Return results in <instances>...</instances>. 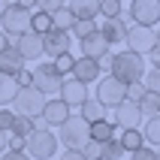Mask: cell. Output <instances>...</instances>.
<instances>
[{
  "label": "cell",
  "instance_id": "ab89813d",
  "mask_svg": "<svg viewBox=\"0 0 160 160\" xmlns=\"http://www.w3.org/2000/svg\"><path fill=\"white\" fill-rule=\"evenodd\" d=\"M15 82L21 85V88H24V85H30V70H27V67H21V70L15 72Z\"/></svg>",
  "mask_w": 160,
  "mask_h": 160
},
{
  "label": "cell",
  "instance_id": "f35d334b",
  "mask_svg": "<svg viewBox=\"0 0 160 160\" xmlns=\"http://www.w3.org/2000/svg\"><path fill=\"white\" fill-rule=\"evenodd\" d=\"M67 0H36V9H48V12H54L58 6H63Z\"/></svg>",
  "mask_w": 160,
  "mask_h": 160
},
{
  "label": "cell",
  "instance_id": "9a60e30c",
  "mask_svg": "<svg viewBox=\"0 0 160 160\" xmlns=\"http://www.w3.org/2000/svg\"><path fill=\"white\" fill-rule=\"evenodd\" d=\"M70 112L72 109L67 106V103H63V100H48L45 97V106H42V121L48 127H58V124H63V121H67V118H70Z\"/></svg>",
  "mask_w": 160,
  "mask_h": 160
},
{
  "label": "cell",
  "instance_id": "7bdbcfd3",
  "mask_svg": "<svg viewBox=\"0 0 160 160\" xmlns=\"http://www.w3.org/2000/svg\"><path fill=\"white\" fill-rule=\"evenodd\" d=\"M9 45V36H6V30H3V27H0V52H3V48H6Z\"/></svg>",
  "mask_w": 160,
  "mask_h": 160
},
{
  "label": "cell",
  "instance_id": "52a82bcc",
  "mask_svg": "<svg viewBox=\"0 0 160 160\" xmlns=\"http://www.w3.org/2000/svg\"><path fill=\"white\" fill-rule=\"evenodd\" d=\"M124 42H127V48H130V52H136V54H148L154 45H157V33H154V27L130 24V27H127Z\"/></svg>",
  "mask_w": 160,
  "mask_h": 160
},
{
  "label": "cell",
  "instance_id": "e0dca14e",
  "mask_svg": "<svg viewBox=\"0 0 160 160\" xmlns=\"http://www.w3.org/2000/svg\"><path fill=\"white\" fill-rule=\"evenodd\" d=\"M127 21L121 15H112V18H106L103 21V27H100V33L106 36V42L109 45H115V42H124V36H127Z\"/></svg>",
  "mask_w": 160,
  "mask_h": 160
},
{
  "label": "cell",
  "instance_id": "836d02e7",
  "mask_svg": "<svg viewBox=\"0 0 160 160\" xmlns=\"http://www.w3.org/2000/svg\"><path fill=\"white\" fill-rule=\"evenodd\" d=\"M145 82L142 79H136V82H127V100H133V103H139V97L145 94Z\"/></svg>",
  "mask_w": 160,
  "mask_h": 160
},
{
  "label": "cell",
  "instance_id": "d4e9b609",
  "mask_svg": "<svg viewBox=\"0 0 160 160\" xmlns=\"http://www.w3.org/2000/svg\"><path fill=\"white\" fill-rule=\"evenodd\" d=\"M112 136H115V124H112L109 118H100V121H94V124H91V139L106 142V139H112Z\"/></svg>",
  "mask_w": 160,
  "mask_h": 160
},
{
  "label": "cell",
  "instance_id": "d6986e66",
  "mask_svg": "<svg viewBox=\"0 0 160 160\" xmlns=\"http://www.w3.org/2000/svg\"><path fill=\"white\" fill-rule=\"evenodd\" d=\"M76 18H97L100 15V0H67Z\"/></svg>",
  "mask_w": 160,
  "mask_h": 160
},
{
  "label": "cell",
  "instance_id": "5b68a950",
  "mask_svg": "<svg viewBox=\"0 0 160 160\" xmlns=\"http://www.w3.org/2000/svg\"><path fill=\"white\" fill-rule=\"evenodd\" d=\"M61 79L63 76L54 70V63H39V67L30 70V85H33L36 91H42L45 97H52V94L61 91Z\"/></svg>",
  "mask_w": 160,
  "mask_h": 160
},
{
  "label": "cell",
  "instance_id": "4316f807",
  "mask_svg": "<svg viewBox=\"0 0 160 160\" xmlns=\"http://www.w3.org/2000/svg\"><path fill=\"white\" fill-rule=\"evenodd\" d=\"M139 109H142V115H157L160 112V94H154V91H145L142 97H139Z\"/></svg>",
  "mask_w": 160,
  "mask_h": 160
},
{
  "label": "cell",
  "instance_id": "cb8c5ba5",
  "mask_svg": "<svg viewBox=\"0 0 160 160\" xmlns=\"http://www.w3.org/2000/svg\"><path fill=\"white\" fill-rule=\"evenodd\" d=\"M52 24L58 27V30H70L72 24H76V15H72V9L67 6V3H63V6H58L52 12Z\"/></svg>",
  "mask_w": 160,
  "mask_h": 160
},
{
  "label": "cell",
  "instance_id": "b9f144b4",
  "mask_svg": "<svg viewBox=\"0 0 160 160\" xmlns=\"http://www.w3.org/2000/svg\"><path fill=\"white\" fill-rule=\"evenodd\" d=\"M6 145H9V133H6V130H0V154L6 151Z\"/></svg>",
  "mask_w": 160,
  "mask_h": 160
},
{
  "label": "cell",
  "instance_id": "ffe728a7",
  "mask_svg": "<svg viewBox=\"0 0 160 160\" xmlns=\"http://www.w3.org/2000/svg\"><path fill=\"white\" fill-rule=\"evenodd\" d=\"M79 109H82L79 115L85 118L88 124H94V121H100V118H106V106H103V103H100L97 97H94V100H91V97H85V100H82V106H79Z\"/></svg>",
  "mask_w": 160,
  "mask_h": 160
},
{
  "label": "cell",
  "instance_id": "3957f363",
  "mask_svg": "<svg viewBox=\"0 0 160 160\" xmlns=\"http://www.w3.org/2000/svg\"><path fill=\"white\" fill-rule=\"evenodd\" d=\"M58 139H61L67 148H82V145L91 139V124L85 121L82 115H72L63 121V124H58Z\"/></svg>",
  "mask_w": 160,
  "mask_h": 160
},
{
  "label": "cell",
  "instance_id": "603a6c76",
  "mask_svg": "<svg viewBox=\"0 0 160 160\" xmlns=\"http://www.w3.org/2000/svg\"><path fill=\"white\" fill-rule=\"evenodd\" d=\"M142 136H145V145H160V112L145 118Z\"/></svg>",
  "mask_w": 160,
  "mask_h": 160
},
{
  "label": "cell",
  "instance_id": "4fadbf2b",
  "mask_svg": "<svg viewBox=\"0 0 160 160\" xmlns=\"http://www.w3.org/2000/svg\"><path fill=\"white\" fill-rule=\"evenodd\" d=\"M70 30H58V27H52V30H45L42 33V52L45 54H63V52H70Z\"/></svg>",
  "mask_w": 160,
  "mask_h": 160
},
{
  "label": "cell",
  "instance_id": "1f68e13d",
  "mask_svg": "<svg viewBox=\"0 0 160 160\" xmlns=\"http://www.w3.org/2000/svg\"><path fill=\"white\" fill-rule=\"evenodd\" d=\"M142 82H145V88H148V91L160 94V67H151L148 72H142Z\"/></svg>",
  "mask_w": 160,
  "mask_h": 160
},
{
  "label": "cell",
  "instance_id": "f546056e",
  "mask_svg": "<svg viewBox=\"0 0 160 160\" xmlns=\"http://www.w3.org/2000/svg\"><path fill=\"white\" fill-rule=\"evenodd\" d=\"M72 63H76V58H72L70 52L54 54V70L61 72V76H70V72H72Z\"/></svg>",
  "mask_w": 160,
  "mask_h": 160
},
{
  "label": "cell",
  "instance_id": "6da1fadb",
  "mask_svg": "<svg viewBox=\"0 0 160 160\" xmlns=\"http://www.w3.org/2000/svg\"><path fill=\"white\" fill-rule=\"evenodd\" d=\"M24 151L33 160H52L54 154H58V136H54L48 127H33V130L24 136Z\"/></svg>",
  "mask_w": 160,
  "mask_h": 160
},
{
  "label": "cell",
  "instance_id": "4dcf8cb0",
  "mask_svg": "<svg viewBox=\"0 0 160 160\" xmlns=\"http://www.w3.org/2000/svg\"><path fill=\"white\" fill-rule=\"evenodd\" d=\"M70 30L82 39V36H88L91 30H97V21H94V18H76V24H72Z\"/></svg>",
  "mask_w": 160,
  "mask_h": 160
},
{
  "label": "cell",
  "instance_id": "60d3db41",
  "mask_svg": "<svg viewBox=\"0 0 160 160\" xmlns=\"http://www.w3.org/2000/svg\"><path fill=\"white\" fill-rule=\"evenodd\" d=\"M148 54H151V67H160V42L154 45V48H151Z\"/></svg>",
  "mask_w": 160,
  "mask_h": 160
},
{
  "label": "cell",
  "instance_id": "f6af8a7d",
  "mask_svg": "<svg viewBox=\"0 0 160 160\" xmlns=\"http://www.w3.org/2000/svg\"><path fill=\"white\" fill-rule=\"evenodd\" d=\"M9 6V0H0V12H3V9H6Z\"/></svg>",
  "mask_w": 160,
  "mask_h": 160
},
{
  "label": "cell",
  "instance_id": "ee69618b",
  "mask_svg": "<svg viewBox=\"0 0 160 160\" xmlns=\"http://www.w3.org/2000/svg\"><path fill=\"white\" fill-rule=\"evenodd\" d=\"M18 6H24V9H30V12H33V6H36V0H15Z\"/></svg>",
  "mask_w": 160,
  "mask_h": 160
},
{
  "label": "cell",
  "instance_id": "d590c367",
  "mask_svg": "<svg viewBox=\"0 0 160 160\" xmlns=\"http://www.w3.org/2000/svg\"><path fill=\"white\" fill-rule=\"evenodd\" d=\"M0 160H33V157H30L24 148H18V151H15V148H9V151H3V157H0Z\"/></svg>",
  "mask_w": 160,
  "mask_h": 160
},
{
  "label": "cell",
  "instance_id": "8d00e7d4",
  "mask_svg": "<svg viewBox=\"0 0 160 160\" xmlns=\"http://www.w3.org/2000/svg\"><path fill=\"white\" fill-rule=\"evenodd\" d=\"M12 121H15V112H9V109H0V130H6V133H9Z\"/></svg>",
  "mask_w": 160,
  "mask_h": 160
},
{
  "label": "cell",
  "instance_id": "484cf974",
  "mask_svg": "<svg viewBox=\"0 0 160 160\" xmlns=\"http://www.w3.org/2000/svg\"><path fill=\"white\" fill-rule=\"evenodd\" d=\"M52 12L48 9H36V12H30V30H36V33H45V30H52Z\"/></svg>",
  "mask_w": 160,
  "mask_h": 160
},
{
  "label": "cell",
  "instance_id": "bcb514c9",
  "mask_svg": "<svg viewBox=\"0 0 160 160\" xmlns=\"http://www.w3.org/2000/svg\"><path fill=\"white\" fill-rule=\"evenodd\" d=\"M154 33H157V42H160V27H157V30H154Z\"/></svg>",
  "mask_w": 160,
  "mask_h": 160
},
{
  "label": "cell",
  "instance_id": "8fae6325",
  "mask_svg": "<svg viewBox=\"0 0 160 160\" xmlns=\"http://www.w3.org/2000/svg\"><path fill=\"white\" fill-rule=\"evenodd\" d=\"M58 94H61V100H63L70 109H79L82 100L88 97V85L79 82L76 76H70V79H61V91H58Z\"/></svg>",
  "mask_w": 160,
  "mask_h": 160
},
{
  "label": "cell",
  "instance_id": "7a4b0ae2",
  "mask_svg": "<svg viewBox=\"0 0 160 160\" xmlns=\"http://www.w3.org/2000/svg\"><path fill=\"white\" fill-rule=\"evenodd\" d=\"M109 72L127 85V82L142 79V72H145V61H142V54H136V52H130V48H127V52H121V54H112Z\"/></svg>",
  "mask_w": 160,
  "mask_h": 160
},
{
  "label": "cell",
  "instance_id": "74e56055",
  "mask_svg": "<svg viewBox=\"0 0 160 160\" xmlns=\"http://www.w3.org/2000/svg\"><path fill=\"white\" fill-rule=\"evenodd\" d=\"M58 160H88V157L82 154V148H67V151L58 154Z\"/></svg>",
  "mask_w": 160,
  "mask_h": 160
},
{
  "label": "cell",
  "instance_id": "f1b7e54d",
  "mask_svg": "<svg viewBox=\"0 0 160 160\" xmlns=\"http://www.w3.org/2000/svg\"><path fill=\"white\" fill-rule=\"evenodd\" d=\"M30 130H33V118H27V115H15V121L9 127V133H15V136H27Z\"/></svg>",
  "mask_w": 160,
  "mask_h": 160
},
{
  "label": "cell",
  "instance_id": "5bb4252c",
  "mask_svg": "<svg viewBox=\"0 0 160 160\" xmlns=\"http://www.w3.org/2000/svg\"><path fill=\"white\" fill-rule=\"evenodd\" d=\"M79 42H82V54H88V58H97V61H100V58L112 54V52H109V42H106V36L100 33V27H97V30H91L88 36H82Z\"/></svg>",
  "mask_w": 160,
  "mask_h": 160
},
{
  "label": "cell",
  "instance_id": "7dc6e473",
  "mask_svg": "<svg viewBox=\"0 0 160 160\" xmlns=\"http://www.w3.org/2000/svg\"><path fill=\"white\" fill-rule=\"evenodd\" d=\"M94 160H106V157H94Z\"/></svg>",
  "mask_w": 160,
  "mask_h": 160
},
{
  "label": "cell",
  "instance_id": "44dd1931",
  "mask_svg": "<svg viewBox=\"0 0 160 160\" xmlns=\"http://www.w3.org/2000/svg\"><path fill=\"white\" fill-rule=\"evenodd\" d=\"M118 139H121V145H124V151H136L139 145H145V136H142L139 127H124Z\"/></svg>",
  "mask_w": 160,
  "mask_h": 160
},
{
  "label": "cell",
  "instance_id": "30bf717a",
  "mask_svg": "<svg viewBox=\"0 0 160 160\" xmlns=\"http://www.w3.org/2000/svg\"><path fill=\"white\" fill-rule=\"evenodd\" d=\"M145 115H142V109H139V103H133V100H121L115 106V118H112V124L115 127H142Z\"/></svg>",
  "mask_w": 160,
  "mask_h": 160
},
{
  "label": "cell",
  "instance_id": "2e32d148",
  "mask_svg": "<svg viewBox=\"0 0 160 160\" xmlns=\"http://www.w3.org/2000/svg\"><path fill=\"white\" fill-rule=\"evenodd\" d=\"M100 72H103V70H100V61H97V58H88V54H82L79 61L72 63V76H76L79 82H85V85L97 82Z\"/></svg>",
  "mask_w": 160,
  "mask_h": 160
},
{
  "label": "cell",
  "instance_id": "7402d4cb",
  "mask_svg": "<svg viewBox=\"0 0 160 160\" xmlns=\"http://www.w3.org/2000/svg\"><path fill=\"white\" fill-rule=\"evenodd\" d=\"M18 85L15 82V76H9V72H0V106L3 103H12V97L18 94Z\"/></svg>",
  "mask_w": 160,
  "mask_h": 160
},
{
  "label": "cell",
  "instance_id": "ba28073f",
  "mask_svg": "<svg viewBox=\"0 0 160 160\" xmlns=\"http://www.w3.org/2000/svg\"><path fill=\"white\" fill-rule=\"evenodd\" d=\"M97 100L106 109H115L121 100H127V85L121 79H115V76H106V79L97 82Z\"/></svg>",
  "mask_w": 160,
  "mask_h": 160
},
{
  "label": "cell",
  "instance_id": "83f0119b",
  "mask_svg": "<svg viewBox=\"0 0 160 160\" xmlns=\"http://www.w3.org/2000/svg\"><path fill=\"white\" fill-rule=\"evenodd\" d=\"M121 154H127V151H124V145H121V139H115V136H112V139H106V142H103V151H100V157L118 160Z\"/></svg>",
  "mask_w": 160,
  "mask_h": 160
},
{
  "label": "cell",
  "instance_id": "7c38bea8",
  "mask_svg": "<svg viewBox=\"0 0 160 160\" xmlns=\"http://www.w3.org/2000/svg\"><path fill=\"white\" fill-rule=\"evenodd\" d=\"M15 48L21 52V58L24 61H36L42 52V33H36V30H24V33L15 36Z\"/></svg>",
  "mask_w": 160,
  "mask_h": 160
},
{
  "label": "cell",
  "instance_id": "e575fe53",
  "mask_svg": "<svg viewBox=\"0 0 160 160\" xmlns=\"http://www.w3.org/2000/svg\"><path fill=\"white\" fill-rule=\"evenodd\" d=\"M130 160H157L154 145H139L136 151H130Z\"/></svg>",
  "mask_w": 160,
  "mask_h": 160
},
{
  "label": "cell",
  "instance_id": "d6a6232c",
  "mask_svg": "<svg viewBox=\"0 0 160 160\" xmlns=\"http://www.w3.org/2000/svg\"><path fill=\"white\" fill-rule=\"evenodd\" d=\"M121 3H124V0H100V15L103 18L118 15V12H121Z\"/></svg>",
  "mask_w": 160,
  "mask_h": 160
},
{
  "label": "cell",
  "instance_id": "ac0fdd59",
  "mask_svg": "<svg viewBox=\"0 0 160 160\" xmlns=\"http://www.w3.org/2000/svg\"><path fill=\"white\" fill-rule=\"evenodd\" d=\"M21 67H27V61L21 58V52H18L15 45L9 42L3 52H0V72H9V76H15Z\"/></svg>",
  "mask_w": 160,
  "mask_h": 160
},
{
  "label": "cell",
  "instance_id": "9c48e42d",
  "mask_svg": "<svg viewBox=\"0 0 160 160\" xmlns=\"http://www.w3.org/2000/svg\"><path fill=\"white\" fill-rule=\"evenodd\" d=\"M130 21L145 27L160 24V0H130Z\"/></svg>",
  "mask_w": 160,
  "mask_h": 160
},
{
  "label": "cell",
  "instance_id": "277c9868",
  "mask_svg": "<svg viewBox=\"0 0 160 160\" xmlns=\"http://www.w3.org/2000/svg\"><path fill=\"white\" fill-rule=\"evenodd\" d=\"M12 106H15V115H27V118H39L45 106V94L36 91L33 85H24L18 88V94L12 97Z\"/></svg>",
  "mask_w": 160,
  "mask_h": 160
},
{
  "label": "cell",
  "instance_id": "8992f818",
  "mask_svg": "<svg viewBox=\"0 0 160 160\" xmlns=\"http://www.w3.org/2000/svg\"><path fill=\"white\" fill-rule=\"evenodd\" d=\"M0 27L6 30V36L12 39V36L24 33V30H30V9L24 6H6L3 12H0Z\"/></svg>",
  "mask_w": 160,
  "mask_h": 160
}]
</instances>
